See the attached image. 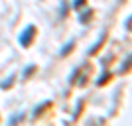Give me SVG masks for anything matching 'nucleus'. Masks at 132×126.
<instances>
[{"mask_svg": "<svg viewBox=\"0 0 132 126\" xmlns=\"http://www.w3.org/2000/svg\"><path fill=\"white\" fill-rule=\"evenodd\" d=\"M91 73H93V65L91 63H85V65H81L75 71V79H73V85H77V87H85L89 83V77H91Z\"/></svg>", "mask_w": 132, "mask_h": 126, "instance_id": "nucleus-1", "label": "nucleus"}, {"mask_svg": "<svg viewBox=\"0 0 132 126\" xmlns=\"http://www.w3.org/2000/svg\"><path fill=\"white\" fill-rule=\"evenodd\" d=\"M34 38H36V26H28L26 32L20 36V45H22V47H30Z\"/></svg>", "mask_w": 132, "mask_h": 126, "instance_id": "nucleus-2", "label": "nucleus"}, {"mask_svg": "<svg viewBox=\"0 0 132 126\" xmlns=\"http://www.w3.org/2000/svg\"><path fill=\"white\" fill-rule=\"evenodd\" d=\"M110 79H112V75H110V73H105V75H103V79H99V85L103 87V85H105L106 81H110Z\"/></svg>", "mask_w": 132, "mask_h": 126, "instance_id": "nucleus-3", "label": "nucleus"}, {"mask_svg": "<svg viewBox=\"0 0 132 126\" xmlns=\"http://www.w3.org/2000/svg\"><path fill=\"white\" fill-rule=\"evenodd\" d=\"M47 106H51V103H45V104H42V106H39V108L36 110V116H39V114H42V112H44L45 108H47Z\"/></svg>", "mask_w": 132, "mask_h": 126, "instance_id": "nucleus-4", "label": "nucleus"}, {"mask_svg": "<svg viewBox=\"0 0 132 126\" xmlns=\"http://www.w3.org/2000/svg\"><path fill=\"white\" fill-rule=\"evenodd\" d=\"M73 45H75V44H73V41H69V44H67V47H65V49H63V51H61V55H67V53H69V51L73 49Z\"/></svg>", "mask_w": 132, "mask_h": 126, "instance_id": "nucleus-5", "label": "nucleus"}, {"mask_svg": "<svg viewBox=\"0 0 132 126\" xmlns=\"http://www.w3.org/2000/svg\"><path fill=\"white\" fill-rule=\"evenodd\" d=\"M91 16H93V12H85V16H81V22H89Z\"/></svg>", "mask_w": 132, "mask_h": 126, "instance_id": "nucleus-6", "label": "nucleus"}, {"mask_svg": "<svg viewBox=\"0 0 132 126\" xmlns=\"http://www.w3.org/2000/svg\"><path fill=\"white\" fill-rule=\"evenodd\" d=\"M85 2H87V0H77V2H75V8H81Z\"/></svg>", "mask_w": 132, "mask_h": 126, "instance_id": "nucleus-7", "label": "nucleus"}]
</instances>
